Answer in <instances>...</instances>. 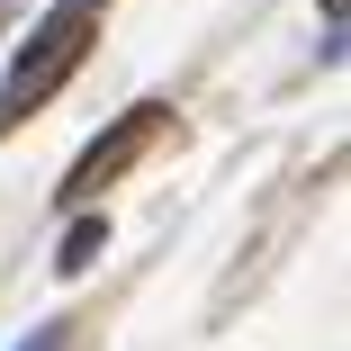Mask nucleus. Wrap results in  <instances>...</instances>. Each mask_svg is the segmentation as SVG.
Here are the masks:
<instances>
[{
	"label": "nucleus",
	"mask_w": 351,
	"mask_h": 351,
	"mask_svg": "<svg viewBox=\"0 0 351 351\" xmlns=\"http://www.w3.org/2000/svg\"><path fill=\"white\" fill-rule=\"evenodd\" d=\"M99 10H108V0H54V10L36 19L27 54L10 63V82H0V135H10L27 108H45L63 82L82 73V54H90V36H99Z\"/></svg>",
	"instance_id": "f257e3e1"
},
{
	"label": "nucleus",
	"mask_w": 351,
	"mask_h": 351,
	"mask_svg": "<svg viewBox=\"0 0 351 351\" xmlns=\"http://www.w3.org/2000/svg\"><path fill=\"white\" fill-rule=\"evenodd\" d=\"M154 135H162V108H126V117H117V126L99 135V145H90V154L73 162V180H63V189H73V198H90L99 180H117V171H126L135 154H145Z\"/></svg>",
	"instance_id": "f03ea898"
},
{
	"label": "nucleus",
	"mask_w": 351,
	"mask_h": 351,
	"mask_svg": "<svg viewBox=\"0 0 351 351\" xmlns=\"http://www.w3.org/2000/svg\"><path fill=\"white\" fill-rule=\"evenodd\" d=\"M99 252H108V226H99V217H82L73 234H63V252H54V270H63V279H82V270H90Z\"/></svg>",
	"instance_id": "7ed1b4c3"
},
{
	"label": "nucleus",
	"mask_w": 351,
	"mask_h": 351,
	"mask_svg": "<svg viewBox=\"0 0 351 351\" xmlns=\"http://www.w3.org/2000/svg\"><path fill=\"white\" fill-rule=\"evenodd\" d=\"M19 351H63V324H36V333H27Z\"/></svg>",
	"instance_id": "20e7f679"
},
{
	"label": "nucleus",
	"mask_w": 351,
	"mask_h": 351,
	"mask_svg": "<svg viewBox=\"0 0 351 351\" xmlns=\"http://www.w3.org/2000/svg\"><path fill=\"white\" fill-rule=\"evenodd\" d=\"M324 19H333V27H342V0H324Z\"/></svg>",
	"instance_id": "39448f33"
}]
</instances>
